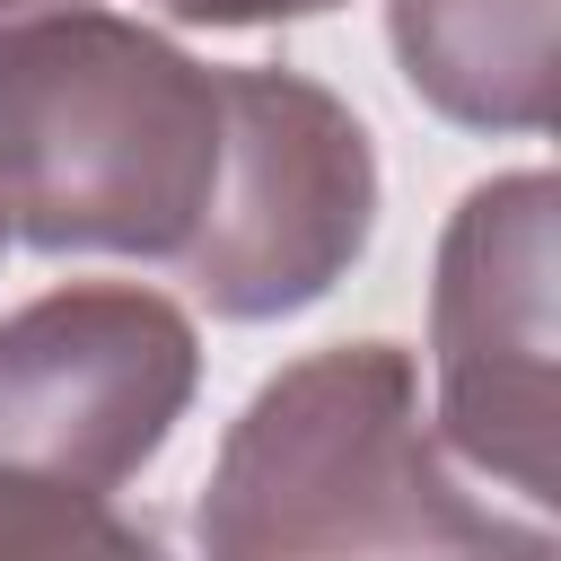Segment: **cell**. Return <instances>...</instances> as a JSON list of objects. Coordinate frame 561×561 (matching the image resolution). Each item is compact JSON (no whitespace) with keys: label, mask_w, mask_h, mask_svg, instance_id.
<instances>
[{"label":"cell","mask_w":561,"mask_h":561,"mask_svg":"<svg viewBox=\"0 0 561 561\" xmlns=\"http://www.w3.org/2000/svg\"><path fill=\"white\" fill-rule=\"evenodd\" d=\"M158 535L123 517L105 491H70L0 465V552H149Z\"/></svg>","instance_id":"7"},{"label":"cell","mask_w":561,"mask_h":561,"mask_svg":"<svg viewBox=\"0 0 561 561\" xmlns=\"http://www.w3.org/2000/svg\"><path fill=\"white\" fill-rule=\"evenodd\" d=\"M552 9L561 0H386L412 96L465 131H552Z\"/></svg>","instance_id":"6"},{"label":"cell","mask_w":561,"mask_h":561,"mask_svg":"<svg viewBox=\"0 0 561 561\" xmlns=\"http://www.w3.org/2000/svg\"><path fill=\"white\" fill-rule=\"evenodd\" d=\"M342 0H175V26H280V18H324Z\"/></svg>","instance_id":"8"},{"label":"cell","mask_w":561,"mask_h":561,"mask_svg":"<svg viewBox=\"0 0 561 561\" xmlns=\"http://www.w3.org/2000/svg\"><path fill=\"white\" fill-rule=\"evenodd\" d=\"M219 561L298 552H543V526L482 508L421 430V368L403 342H333L254 386L228 421L193 508Z\"/></svg>","instance_id":"2"},{"label":"cell","mask_w":561,"mask_h":561,"mask_svg":"<svg viewBox=\"0 0 561 561\" xmlns=\"http://www.w3.org/2000/svg\"><path fill=\"white\" fill-rule=\"evenodd\" d=\"M219 175V70L123 9L0 35V237L175 263Z\"/></svg>","instance_id":"1"},{"label":"cell","mask_w":561,"mask_h":561,"mask_svg":"<svg viewBox=\"0 0 561 561\" xmlns=\"http://www.w3.org/2000/svg\"><path fill=\"white\" fill-rule=\"evenodd\" d=\"M202 333L167 289L70 280L0 316V465L70 491H123L184 421Z\"/></svg>","instance_id":"5"},{"label":"cell","mask_w":561,"mask_h":561,"mask_svg":"<svg viewBox=\"0 0 561 561\" xmlns=\"http://www.w3.org/2000/svg\"><path fill=\"white\" fill-rule=\"evenodd\" d=\"M377 228L368 123L307 70H219V175L175 254L228 324L316 307Z\"/></svg>","instance_id":"3"},{"label":"cell","mask_w":561,"mask_h":561,"mask_svg":"<svg viewBox=\"0 0 561 561\" xmlns=\"http://www.w3.org/2000/svg\"><path fill=\"white\" fill-rule=\"evenodd\" d=\"M61 9H96V0H0V35H18L35 18H61ZM149 9H175V0H149Z\"/></svg>","instance_id":"9"},{"label":"cell","mask_w":561,"mask_h":561,"mask_svg":"<svg viewBox=\"0 0 561 561\" xmlns=\"http://www.w3.org/2000/svg\"><path fill=\"white\" fill-rule=\"evenodd\" d=\"M552 228L561 184L543 167L491 175L456 202L430 280V368H438V438L517 491L535 517L561 500V394H552Z\"/></svg>","instance_id":"4"}]
</instances>
